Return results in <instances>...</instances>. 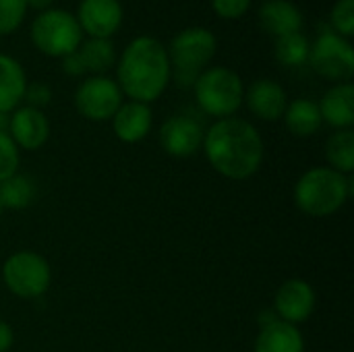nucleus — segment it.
<instances>
[{
	"label": "nucleus",
	"instance_id": "nucleus-1",
	"mask_svg": "<svg viewBox=\"0 0 354 352\" xmlns=\"http://www.w3.org/2000/svg\"><path fill=\"white\" fill-rule=\"evenodd\" d=\"M209 166L228 180H247L263 164L266 145L261 133L245 118L230 116L216 120L203 137Z\"/></svg>",
	"mask_w": 354,
	"mask_h": 352
},
{
	"label": "nucleus",
	"instance_id": "nucleus-2",
	"mask_svg": "<svg viewBox=\"0 0 354 352\" xmlns=\"http://www.w3.org/2000/svg\"><path fill=\"white\" fill-rule=\"evenodd\" d=\"M172 81L166 46L153 35L133 37L116 58V83L131 102L151 104Z\"/></svg>",
	"mask_w": 354,
	"mask_h": 352
},
{
	"label": "nucleus",
	"instance_id": "nucleus-3",
	"mask_svg": "<svg viewBox=\"0 0 354 352\" xmlns=\"http://www.w3.org/2000/svg\"><path fill=\"white\" fill-rule=\"evenodd\" d=\"M353 176L330 166H313L303 172L295 185V205L311 218H330L338 214L353 197Z\"/></svg>",
	"mask_w": 354,
	"mask_h": 352
},
{
	"label": "nucleus",
	"instance_id": "nucleus-4",
	"mask_svg": "<svg viewBox=\"0 0 354 352\" xmlns=\"http://www.w3.org/2000/svg\"><path fill=\"white\" fill-rule=\"evenodd\" d=\"M172 81L183 89H193L197 77L212 64L218 52V37L205 27H185L166 46Z\"/></svg>",
	"mask_w": 354,
	"mask_h": 352
},
{
	"label": "nucleus",
	"instance_id": "nucleus-5",
	"mask_svg": "<svg viewBox=\"0 0 354 352\" xmlns=\"http://www.w3.org/2000/svg\"><path fill=\"white\" fill-rule=\"evenodd\" d=\"M195 102L207 116L230 118L243 106L245 83L241 75L228 66H207L193 85Z\"/></svg>",
	"mask_w": 354,
	"mask_h": 352
},
{
	"label": "nucleus",
	"instance_id": "nucleus-6",
	"mask_svg": "<svg viewBox=\"0 0 354 352\" xmlns=\"http://www.w3.org/2000/svg\"><path fill=\"white\" fill-rule=\"evenodd\" d=\"M29 39L37 52L50 58H64L81 46L83 31L71 10L52 6L35 15L29 27Z\"/></svg>",
	"mask_w": 354,
	"mask_h": 352
},
{
	"label": "nucleus",
	"instance_id": "nucleus-7",
	"mask_svg": "<svg viewBox=\"0 0 354 352\" xmlns=\"http://www.w3.org/2000/svg\"><path fill=\"white\" fill-rule=\"evenodd\" d=\"M2 282L19 299L33 301L48 293L52 284L50 263L35 251H15L2 263Z\"/></svg>",
	"mask_w": 354,
	"mask_h": 352
},
{
	"label": "nucleus",
	"instance_id": "nucleus-8",
	"mask_svg": "<svg viewBox=\"0 0 354 352\" xmlns=\"http://www.w3.org/2000/svg\"><path fill=\"white\" fill-rule=\"evenodd\" d=\"M311 68L332 83H348L354 75V48L351 39L334 33L328 23L319 25L309 48Z\"/></svg>",
	"mask_w": 354,
	"mask_h": 352
},
{
	"label": "nucleus",
	"instance_id": "nucleus-9",
	"mask_svg": "<svg viewBox=\"0 0 354 352\" xmlns=\"http://www.w3.org/2000/svg\"><path fill=\"white\" fill-rule=\"evenodd\" d=\"M122 91L116 79L106 75H91L83 79L73 95L77 112L91 122L112 120L116 110L122 104Z\"/></svg>",
	"mask_w": 354,
	"mask_h": 352
},
{
	"label": "nucleus",
	"instance_id": "nucleus-10",
	"mask_svg": "<svg viewBox=\"0 0 354 352\" xmlns=\"http://www.w3.org/2000/svg\"><path fill=\"white\" fill-rule=\"evenodd\" d=\"M160 145L172 158H193L203 147L205 129L189 114H174L166 118L160 127Z\"/></svg>",
	"mask_w": 354,
	"mask_h": 352
},
{
	"label": "nucleus",
	"instance_id": "nucleus-11",
	"mask_svg": "<svg viewBox=\"0 0 354 352\" xmlns=\"http://www.w3.org/2000/svg\"><path fill=\"white\" fill-rule=\"evenodd\" d=\"M315 307H317V293L303 278L286 280L274 297L276 317L297 328L311 319Z\"/></svg>",
	"mask_w": 354,
	"mask_h": 352
},
{
	"label": "nucleus",
	"instance_id": "nucleus-12",
	"mask_svg": "<svg viewBox=\"0 0 354 352\" xmlns=\"http://www.w3.org/2000/svg\"><path fill=\"white\" fill-rule=\"evenodd\" d=\"M75 19L83 35L110 39L124 21V6L120 0H81Z\"/></svg>",
	"mask_w": 354,
	"mask_h": 352
},
{
	"label": "nucleus",
	"instance_id": "nucleus-13",
	"mask_svg": "<svg viewBox=\"0 0 354 352\" xmlns=\"http://www.w3.org/2000/svg\"><path fill=\"white\" fill-rule=\"evenodd\" d=\"M8 137L23 151H35L46 145L50 137V120L44 110L19 106L8 116Z\"/></svg>",
	"mask_w": 354,
	"mask_h": 352
},
{
	"label": "nucleus",
	"instance_id": "nucleus-14",
	"mask_svg": "<svg viewBox=\"0 0 354 352\" xmlns=\"http://www.w3.org/2000/svg\"><path fill=\"white\" fill-rule=\"evenodd\" d=\"M249 112L266 122H276L284 116L288 106L286 89L274 79H257L249 87H245V100Z\"/></svg>",
	"mask_w": 354,
	"mask_h": 352
},
{
	"label": "nucleus",
	"instance_id": "nucleus-15",
	"mask_svg": "<svg viewBox=\"0 0 354 352\" xmlns=\"http://www.w3.org/2000/svg\"><path fill=\"white\" fill-rule=\"evenodd\" d=\"M151 127H153V112L149 104L129 100L122 102L116 114L112 116V131L116 139L129 145L143 141L151 133Z\"/></svg>",
	"mask_w": 354,
	"mask_h": 352
},
{
	"label": "nucleus",
	"instance_id": "nucleus-16",
	"mask_svg": "<svg viewBox=\"0 0 354 352\" xmlns=\"http://www.w3.org/2000/svg\"><path fill=\"white\" fill-rule=\"evenodd\" d=\"M322 120L330 124L336 131L353 129L354 124V85L348 83H336L330 87L322 102H317Z\"/></svg>",
	"mask_w": 354,
	"mask_h": 352
},
{
	"label": "nucleus",
	"instance_id": "nucleus-17",
	"mask_svg": "<svg viewBox=\"0 0 354 352\" xmlns=\"http://www.w3.org/2000/svg\"><path fill=\"white\" fill-rule=\"evenodd\" d=\"M259 23L266 33L282 37L303 31L305 17L299 4H295L292 0H268L259 8Z\"/></svg>",
	"mask_w": 354,
	"mask_h": 352
},
{
	"label": "nucleus",
	"instance_id": "nucleus-18",
	"mask_svg": "<svg viewBox=\"0 0 354 352\" xmlns=\"http://www.w3.org/2000/svg\"><path fill=\"white\" fill-rule=\"evenodd\" d=\"M27 83L23 64L15 56L0 52V112L10 114L23 104Z\"/></svg>",
	"mask_w": 354,
	"mask_h": 352
},
{
	"label": "nucleus",
	"instance_id": "nucleus-19",
	"mask_svg": "<svg viewBox=\"0 0 354 352\" xmlns=\"http://www.w3.org/2000/svg\"><path fill=\"white\" fill-rule=\"evenodd\" d=\"M253 352H305V338L297 326L274 319L261 326Z\"/></svg>",
	"mask_w": 354,
	"mask_h": 352
},
{
	"label": "nucleus",
	"instance_id": "nucleus-20",
	"mask_svg": "<svg viewBox=\"0 0 354 352\" xmlns=\"http://www.w3.org/2000/svg\"><path fill=\"white\" fill-rule=\"evenodd\" d=\"M282 118H284L286 129L295 137H301V139L303 137H313L324 124L317 102L309 100V98H297V100L288 102Z\"/></svg>",
	"mask_w": 354,
	"mask_h": 352
},
{
	"label": "nucleus",
	"instance_id": "nucleus-21",
	"mask_svg": "<svg viewBox=\"0 0 354 352\" xmlns=\"http://www.w3.org/2000/svg\"><path fill=\"white\" fill-rule=\"evenodd\" d=\"M79 56L85 64V71L91 75H106L116 64V48L112 39L87 37L79 46Z\"/></svg>",
	"mask_w": 354,
	"mask_h": 352
},
{
	"label": "nucleus",
	"instance_id": "nucleus-22",
	"mask_svg": "<svg viewBox=\"0 0 354 352\" xmlns=\"http://www.w3.org/2000/svg\"><path fill=\"white\" fill-rule=\"evenodd\" d=\"M326 160L328 166L353 176L354 172V131L344 129V131H334L326 143Z\"/></svg>",
	"mask_w": 354,
	"mask_h": 352
},
{
	"label": "nucleus",
	"instance_id": "nucleus-23",
	"mask_svg": "<svg viewBox=\"0 0 354 352\" xmlns=\"http://www.w3.org/2000/svg\"><path fill=\"white\" fill-rule=\"evenodd\" d=\"M35 199V183L27 174H12L4 183H0V203L6 210H25Z\"/></svg>",
	"mask_w": 354,
	"mask_h": 352
},
{
	"label": "nucleus",
	"instance_id": "nucleus-24",
	"mask_svg": "<svg viewBox=\"0 0 354 352\" xmlns=\"http://www.w3.org/2000/svg\"><path fill=\"white\" fill-rule=\"evenodd\" d=\"M309 48L311 41L303 31L297 33H288L282 37H276V46H274V54L276 60L286 66V68H299L309 60Z\"/></svg>",
	"mask_w": 354,
	"mask_h": 352
},
{
	"label": "nucleus",
	"instance_id": "nucleus-25",
	"mask_svg": "<svg viewBox=\"0 0 354 352\" xmlns=\"http://www.w3.org/2000/svg\"><path fill=\"white\" fill-rule=\"evenodd\" d=\"M328 25L334 33L351 39L354 35V0H336L330 10Z\"/></svg>",
	"mask_w": 354,
	"mask_h": 352
},
{
	"label": "nucleus",
	"instance_id": "nucleus-26",
	"mask_svg": "<svg viewBox=\"0 0 354 352\" xmlns=\"http://www.w3.org/2000/svg\"><path fill=\"white\" fill-rule=\"evenodd\" d=\"M25 0H0V35H10L19 31L27 17Z\"/></svg>",
	"mask_w": 354,
	"mask_h": 352
},
{
	"label": "nucleus",
	"instance_id": "nucleus-27",
	"mask_svg": "<svg viewBox=\"0 0 354 352\" xmlns=\"http://www.w3.org/2000/svg\"><path fill=\"white\" fill-rule=\"evenodd\" d=\"M19 164H21V149L8 137V133H0V183L17 174Z\"/></svg>",
	"mask_w": 354,
	"mask_h": 352
},
{
	"label": "nucleus",
	"instance_id": "nucleus-28",
	"mask_svg": "<svg viewBox=\"0 0 354 352\" xmlns=\"http://www.w3.org/2000/svg\"><path fill=\"white\" fill-rule=\"evenodd\" d=\"M253 0H212V8L216 17L226 19V21H236L243 19L251 10Z\"/></svg>",
	"mask_w": 354,
	"mask_h": 352
},
{
	"label": "nucleus",
	"instance_id": "nucleus-29",
	"mask_svg": "<svg viewBox=\"0 0 354 352\" xmlns=\"http://www.w3.org/2000/svg\"><path fill=\"white\" fill-rule=\"evenodd\" d=\"M23 102H25V106H29V108L44 110V108L52 102V89H50V85H48V83H44V81L27 83V89H25Z\"/></svg>",
	"mask_w": 354,
	"mask_h": 352
},
{
	"label": "nucleus",
	"instance_id": "nucleus-30",
	"mask_svg": "<svg viewBox=\"0 0 354 352\" xmlns=\"http://www.w3.org/2000/svg\"><path fill=\"white\" fill-rule=\"evenodd\" d=\"M77 50H79V48H77ZM77 50L71 52V54H66L64 58H60L62 71H64V75H68V77H83V75H87L85 64H83V60H81V56H79Z\"/></svg>",
	"mask_w": 354,
	"mask_h": 352
},
{
	"label": "nucleus",
	"instance_id": "nucleus-31",
	"mask_svg": "<svg viewBox=\"0 0 354 352\" xmlns=\"http://www.w3.org/2000/svg\"><path fill=\"white\" fill-rule=\"evenodd\" d=\"M12 344H15V332L10 324L0 319V352H8L12 349Z\"/></svg>",
	"mask_w": 354,
	"mask_h": 352
},
{
	"label": "nucleus",
	"instance_id": "nucleus-32",
	"mask_svg": "<svg viewBox=\"0 0 354 352\" xmlns=\"http://www.w3.org/2000/svg\"><path fill=\"white\" fill-rule=\"evenodd\" d=\"M25 2H27V8H33L37 12H44L48 8H52L56 0H25Z\"/></svg>",
	"mask_w": 354,
	"mask_h": 352
},
{
	"label": "nucleus",
	"instance_id": "nucleus-33",
	"mask_svg": "<svg viewBox=\"0 0 354 352\" xmlns=\"http://www.w3.org/2000/svg\"><path fill=\"white\" fill-rule=\"evenodd\" d=\"M8 116H10V114L0 112V133H6V131H8Z\"/></svg>",
	"mask_w": 354,
	"mask_h": 352
},
{
	"label": "nucleus",
	"instance_id": "nucleus-34",
	"mask_svg": "<svg viewBox=\"0 0 354 352\" xmlns=\"http://www.w3.org/2000/svg\"><path fill=\"white\" fill-rule=\"evenodd\" d=\"M2 210H4V207H2V203H0V214H2Z\"/></svg>",
	"mask_w": 354,
	"mask_h": 352
},
{
	"label": "nucleus",
	"instance_id": "nucleus-35",
	"mask_svg": "<svg viewBox=\"0 0 354 352\" xmlns=\"http://www.w3.org/2000/svg\"><path fill=\"white\" fill-rule=\"evenodd\" d=\"M263 2H268V0H263Z\"/></svg>",
	"mask_w": 354,
	"mask_h": 352
}]
</instances>
